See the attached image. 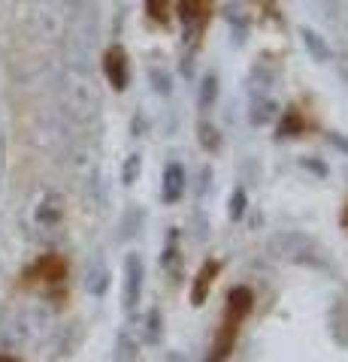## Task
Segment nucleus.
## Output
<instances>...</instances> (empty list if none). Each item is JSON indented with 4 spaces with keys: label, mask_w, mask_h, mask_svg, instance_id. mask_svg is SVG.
Wrapping results in <instances>:
<instances>
[{
    "label": "nucleus",
    "mask_w": 348,
    "mask_h": 362,
    "mask_svg": "<svg viewBox=\"0 0 348 362\" xmlns=\"http://www.w3.org/2000/svg\"><path fill=\"white\" fill-rule=\"evenodd\" d=\"M58 103L73 124H94L100 109H103V94H100L91 70L67 66L58 78Z\"/></svg>",
    "instance_id": "nucleus-1"
},
{
    "label": "nucleus",
    "mask_w": 348,
    "mask_h": 362,
    "mask_svg": "<svg viewBox=\"0 0 348 362\" xmlns=\"http://www.w3.org/2000/svg\"><path fill=\"white\" fill-rule=\"evenodd\" d=\"M269 257L282 259V263H294V266H309V269H324L327 259L324 251L315 245V239L303 233H276L273 239L266 242Z\"/></svg>",
    "instance_id": "nucleus-2"
},
{
    "label": "nucleus",
    "mask_w": 348,
    "mask_h": 362,
    "mask_svg": "<svg viewBox=\"0 0 348 362\" xmlns=\"http://www.w3.org/2000/svg\"><path fill=\"white\" fill-rule=\"evenodd\" d=\"M142 281H145L142 257H140V254H128V259H125V311H128V314L140 305Z\"/></svg>",
    "instance_id": "nucleus-3"
},
{
    "label": "nucleus",
    "mask_w": 348,
    "mask_h": 362,
    "mask_svg": "<svg viewBox=\"0 0 348 362\" xmlns=\"http://www.w3.org/2000/svg\"><path fill=\"white\" fill-rule=\"evenodd\" d=\"M103 73L109 78V85L116 90H125L128 88V54L121 45H112V49H106L103 54Z\"/></svg>",
    "instance_id": "nucleus-4"
},
{
    "label": "nucleus",
    "mask_w": 348,
    "mask_h": 362,
    "mask_svg": "<svg viewBox=\"0 0 348 362\" xmlns=\"http://www.w3.org/2000/svg\"><path fill=\"white\" fill-rule=\"evenodd\" d=\"M185 187H188V178H185V166L182 163H170L164 169V181H161V197L164 202H179L185 197Z\"/></svg>",
    "instance_id": "nucleus-5"
},
{
    "label": "nucleus",
    "mask_w": 348,
    "mask_h": 362,
    "mask_svg": "<svg viewBox=\"0 0 348 362\" xmlns=\"http://www.w3.org/2000/svg\"><path fill=\"white\" fill-rule=\"evenodd\" d=\"M106 287H109V269L103 266V259H94V263L85 269V290L91 293V296H103Z\"/></svg>",
    "instance_id": "nucleus-6"
},
{
    "label": "nucleus",
    "mask_w": 348,
    "mask_h": 362,
    "mask_svg": "<svg viewBox=\"0 0 348 362\" xmlns=\"http://www.w3.org/2000/svg\"><path fill=\"white\" fill-rule=\"evenodd\" d=\"M209 13V0H179V18L188 28H197Z\"/></svg>",
    "instance_id": "nucleus-7"
},
{
    "label": "nucleus",
    "mask_w": 348,
    "mask_h": 362,
    "mask_svg": "<svg viewBox=\"0 0 348 362\" xmlns=\"http://www.w3.org/2000/svg\"><path fill=\"white\" fill-rule=\"evenodd\" d=\"M218 263L212 259V263H206L203 269H200V275H197V284H194V290H191V299H194V305H203V299H206V290L212 287V281H215V275H218Z\"/></svg>",
    "instance_id": "nucleus-8"
},
{
    "label": "nucleus",
    "mask_w": 348,
    "mask_h": 362,
    "mask_svg": "<svg viewBox=\"0 0 348 362\" xmlns=\"http://www.w3.org/2000/svg\"><path fill=\"white\" fill-rule=\"evenodd\" d=\"M300 37H303V45H306V49L315 54V61H327L330 58V49H327V42H324L321 37L312 28H303L300 30Z\"/></svg>",
    "instance_id": "nucleus-9"
},
{
    "label": "nucleus",
    "mask_w": 348,
    "mask_h": 362,
    "mask_svg": "<svg viewBox=\"0 0 348 362\" xmlns=\"http://www.w3.org/2000/svg\"><path fill=\"white\" fill-rule=\"evenodd\" d=\"M276 118V103L269 97H257L254 103H252V124H266V121H273Z\"/></svg>",
    "instance_id": "nucleus-10"
},
{
    "label": "nucleus",
    "mask_w": 348,
    "mask_h": 362,
    "mask_svg": "<svg viewBox=\"0 0 348 362\" xmlns=\"http://www.w3.org/2000/svg\"><path fill=\"white\" fill-rule=\"evenodd\" d=\"M61 214H64L61 199H58V197H49V199L37 209V221H40V223H46V226H52V223H58V221H61Z\"/></svg>",
    "instance_id": "nucleus-11"
},
{
    "label": "nucleus",
    "mask_w": 348,
    "mask_h": 362,
    "mask_svg": "<svg viewBox=\"0 0 348 362\" xmlns=\"http://www.w3.org/2000/svg\"><path fill=\"white\" fill-rule=\"evenodd\" d=\"M215 97H218V76L215 73H206L203 76V85H200V97H197L200 109H209L212 103H215Z\"/></svg>",
    "instance_id": "nucleus-12"
},
{
    "label": "nucleus",
    "mask_w": 348,
    "mask_h": 362,
    "mask_svg": "<svg viewBox=\"0 0 348 362\" xmlns=\"http://www.w3.org/2000/svg\"><path fill=\"white\" fill-rule=\"evenodd\" d=\"M197 130H200V145H203L206 151H218V145H221L218 130L212 127V124H206V121H200V124H197Z\"/></svg>",
    "instance_id": "nucleus-13"
},
{
    "label": "nucleus",
    "mask_w": 348,
    "mask_h": 362,
    "mask_svg": "<svg viewBox=\"0 0 348 362\" xmlns=\"http://www.w3.org/2000/svg\"><path fill=\"white\" fill-rule=\"evenodd\" d=\"M164 335V314L161 308H152L149 311V344H158Z\"/></svg>",
    "instance_id": "nucleus-14"
},
{
    "label": "nucleus",
    "mask_w": 348,
    "mask_h": 362,
    "mask_svg": "<svg viewBox=\"0 0 348 362\" xmlns=\"http://www.w3.org/2000/svg\"><path fill=\"white\" fill-rule=\"evenodd\" d=\"M137 359V341L128 335V332H121L118 335V362H133Z\"/></svg>",
    "instance_id": "nucleus-15"
},
{
    "label": "nucleus",
    "mask_w": 348,
    "mask_h": 362,
    "mask_svg": "<svg viewBox=\"0 0 348 362\" xmlns=\"http://www.w3.org/2000/svg\"><path fill=\"white\" fill-rule=\"evenodd\" d=\"M152 88L158 90V94H170L173 90V85H170V73L167 70H158V66H152Z\"/></svg>",
    "instance_id": "nucleus-16"
},
{
    "label": "nucleus",
    "mask_w": 348,
    "mask_h": 362,
    "mask_svg": "<svg viewBox=\"0 0 348 362\" xmlns=\"http://www.w3.org/2000/svg\"><path fill=\"white\" fill-rule=\"evenodd\" d=\"M245 202H249V199H245V190H242V187H237V190L230 194V209H228L233 221H240L242 214H245Z\"/></svg>",
    "instance_id": "nucleus-17"
},
{
    "label": "nucleus",
    "mask_w": 348,
    "mask_h": 362,
    "mask_svg": "<svg viewBox=\"0 0 348 362\" xmlns=\"http://www.w3.org/2000/svg\"><path fill=\"white\" fill-rule=\"evenodd\" d=\"M137 175H140V154H130L125 163V185H133Z\"/></svg>",
    "instance_id": "nucleus-18"
},
{
    "label": "nucleus",
    "mask_w": 348,
    "mask_h": 362,
    "mask_svg": "<svg viewBox=\"0 0 348 362\" xmlns=\"http://www.w3.org/2000/svg\"><path fill=\"white\" fill-rule=\"evenodd\" d=\"M167 4H170V0H145V9H149L152 18H164L167 16Z\"/></svg>",
    "instance_id": "nucleus-19"
},
{
    "label": "nucleus",
    "mask_w": 348,
    "mask_h": 362,
    "mask_svg": "<svg viewBox=\"0 0 348 362\" xmlns=\"http://www.w3.org/2000/svg\"><path fill=\"white\" fill-rule=\"evenodd\" d=\"M0 362H18L16 356H9V354H0Z\"/></svg>",
    "instance_id": "nucleus-20"
},
{
    "label": "nucleus",
    "mask_w": 348,
    "mask_h": 362,
    "mask_svg": "<svg viewBox=\"0 0 348 362\" xmlns=\"http://www.w3.org/2000/svg\"><path fill=\"white\" fill-rule=\"evenodd\" d=\"M167 362H182V356H176V354H173V356H170V359H167Z\"/></svg>",
    "instance_id": "nucleus-21"
}]
</instances>
